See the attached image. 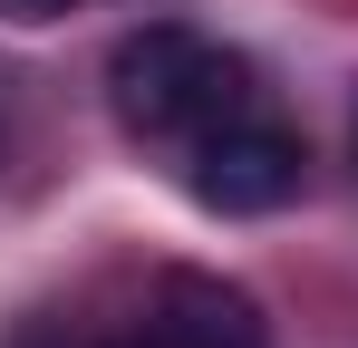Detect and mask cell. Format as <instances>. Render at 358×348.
Listing matches in <instances>:
<instances>
[{
	"instance_id": "1",
	"label": "cell",
	"mask_w": 358,
	"mask_h": 348,
	"mask_svg": "<svg viewBox=\"0 0 358 348\" xmlns=\"http://www.w3.org/2000/svg\"><path fill=\"white\" fill-rule=\"evenodd\" d=\"M107 107H117L126 145H145L155 165L184 184V203L252 223V213H281L300 194V126L271 107L262 68L184 20H145L126 29L107 58Z\"/></svg>"
},
{
	"instance_id": "2",
	"label": "cell",
	"mask_w": 358,
	"mask_h": 348,
	"mask_svg": "<svg viewBox=\"0 0 358 348\" xmlns=\"http://www.w3.org/2000/svg\"><path fill=\"white\" fill-rule=\"evenodd\" d=\"M107 348H271V319L223 271H155Z\"/></svg>"
},
{
	"instance_id": "3",
	"label": "cell",
	"mask_w": 358,
	"mask_h": 348,
	"mask_svg": "<svg viewBox=\"0 0 358 348\" xmlns=\"http://www.w3.org/2000/svg\"><path fill=\"white\" fill-rule=\"evenodd\" d=\"M59 10H78V0H0V20H59Z\"/></svg>"
},
{
	"instance_id": "4",
	"label": "cell",
	"mask_w": 358,
	"mask_h": 348,
	"mask_svg": "<svg viewBox=\"0 0 358 348\" xmlns=\"http://www.w3.org/2000/svg\"><path fill=\"white\" fill-rule=\"evenodd\" d=\"M29 348H78V339H29Z\"/></svg>"
},
{
	"instance_id": "5",
	"label": "cell",
	"mask_w": 358,
	"mask_h": 348,
	"mask_svg": "<svg viewBox=\"0 0 358 348\" xmlns=\"http://www.w3.org/2000/svg\"><path fill=\"white\" fill-rule=\"evenodd\" d=\"M349 136H358V126H349Z\"/></svg>"
}]
</instances>
